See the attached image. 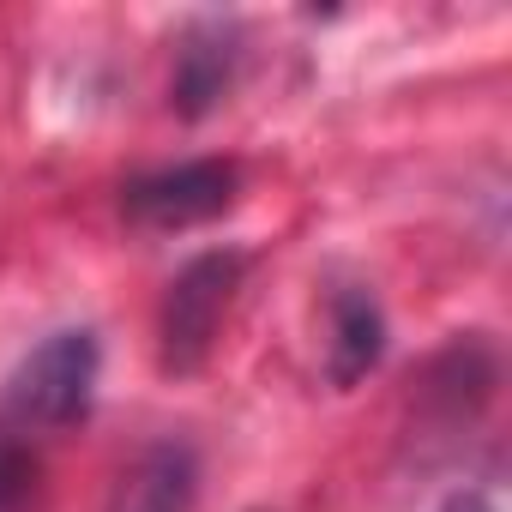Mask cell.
<instances>
[{
    "label": "cell",
    "mask_w": 512,
    "mask_h": 512,
    "mask_svg": "<svg viewBox=\"0 0 512 512\" xmlns=\"http://www.w3.org/2000/svg\"><path fill=\"white\" fill-rule=\"evenodd\" d=\"M241 272H247V260L229 253V247L199 253V260H187L175 272V284H169V296L157 308V362H163V374L181 380V374H199L211 362L223 314H229V302L241 290Z\"/></svg>",
    "instance_id": "6da1fadb"
},
{
    "label": "cell",
    "mask_w": 512,
    "mask_h": 512,
    "mask_svg": "<svg viewBox=\"0 0 512 512\" xmlns=\"http://www.w3.org/2000/svg\"><path fill=\"white\" fill-rule=\"evenodd\" d=\"M97 368H103V350H97V332L85 326H67L55 338H43L19 374L7 380V410L19 428H73L91 416V398H97Z\"/></svg>",
    "instance_id": "7a4b0ae2"
},
{
    "label": "cell",
    "mask_w": 512,
    "mask_h": 512,
    "mask_svg": "<svg viewBox=\"0 0 512 512\" xmlns=\"http://www.w3.org/2000/svg\"><path fill=\"white\" fill-rule=\"evenodd\" d=\"M241 193V169L229 157H193L175 169H151L139 181H127L121 193V217L139 229H193L211 223L235 205Z\"/></svg>",
    "instance_id": "3957f363"
},
{
    "label": "cell",
    "mask_w": 512,
    "mask_h": 512,
    "mask_svg": "<svg viewBox=\"0 0 512 512\" xmlns=\"http://www.w3.org/2000/svg\"><path fill=\"white\" fill-rule=\"evenodd\" d=\"M326 332H332V338H326V380H332L338 392L362 386V380L380 368V356H386V314H380V302H374L368 290H356V284L332 290Z\"/></svg>",
    "instance_id": "277c9868"
},
{
    "label": "cell",
    "mask_w": 512,
    "mask_h": 512,
    "mask_svg": "<svg viewBox=\"0 0 512 512\" xmlns=\"http://www.w3.org/2000/svg\"><path fill=\"white\" fill-rule=\"evenodd\" d=\"M488 392H494V356H488V344L458 338V344L440 350L434 368H428L422 416H428L440 434H458L464 422H476V410L488 404Z\"/></svg>",
    "instance_id": "5b68a950"
},
{
    "label": "cell",
    "mask_w": 512,
    "mask_h": 512,
    "mask_svg": "<svg viewBox=\"0 0 512 512\" xmlns=\"http://www.w3.org/2000/svg\"><path fill=\"white\" fill-rule=\"evenodd\" d=\"M235 61H241V49H235L229 25H193L181 37V49H175V79H169L175 115H187V121L211 115L223 103L229 79H235Z\"/></svg>",
    "instance_id": "8992f818"
},
{
    "label": "cell",
    "mask_w": 512,
    "mask_h": 512,
    "mask_svg": "<svg viewBox=\"0 0 512 512\" xmlns=\"http://www.w3.org/2000/svg\"><path fill=\"white\" fill-rule=\"evenodd\" d=\"M193 494H199V458H193V446L157 440L121 476V488L109 494V512H193Z\"/></svg>",
    "instance_id": "52a82bcc"
},
{
    "label": "cell",
    "mask_w": 512,
    "mask_h": 512,
    "mask_svg": "<svg viewBox=\"0 0 512 512\" xmlns=\"http://www.w3.org/2000/svg\"><path fill=\"white\" fill-rule=\"evenodd\" d=\"M43 488V458L19 422H0V512H31Z\"/></svg>",
    "instance_id": "ba28073f"
}]
</instances>
